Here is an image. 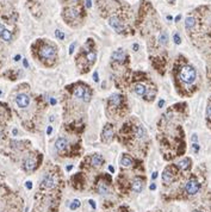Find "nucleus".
I'll use <instances>...</instances> for the list:
<instances>
[{"mask_svg": "<svg viewBox=\"0 0 211 212\" xmlns=\"http://www.w3.org/2000/svg\"><path fill=\"white\" fill-rule=\"evenodd\" d=\"M199 188H200V183L197 181L196 179H191V180H188L187 183H186V186H185L186 192H187L188 194H191V195L196 194V193L199 191Z\"/></svg>", "mask_w": 211, "mask_h": 212, "instance_id": "4", "label": "nucleus"}, {"mask_svg": "<svg viewBox=\"0 0 211 212\" xmlns=\"http://www.w3.org/2000/svg\"><path fill=\"white\" fill-rule=\"evenodd\" d=\"M16 103L20 109H25L30 104V98L26 94H18L16 98Z\"/></svg>", "mask_w": 211, "mask_h": 212, "instance_id": "7", "label": "nucleus"}, {"mask_svg": "<svg viewBox=\"0 0 211 212\" xmlns=\"http://www.w3.org/2000/svg\"><path fill=\"white\" fill-rule=\"evenodd\" d=\"M193 150H194V152H199V146H198L197 143H194V144H193Z\"/></svg>", "mask_w": 211, "mask_h": 212, "instance_id": "31", "label": "nucleus"}, {"mask_svg": "<svg viewBox=\"0 0 211 212\" xmlns=\"http://www.w3.org/2000/svg\"><path fill=\"white\" fill-rule=\"evenodd\" d=\"M55 48L51 47V45H43L39 50V56L41 59H44V60H49V59H53L55 56Z\"/></svg>", "mask_w": 211, "mask_h": 212, "instance_id": "2", "label": "nucleus"}, {"mask_svg": "<svg viewBox=\"0 0 211 212\" xmlns=\"http://www.w3.org/2000/svg\"><path fill=\"white\" fill-rule=\"evenodd\" d=\"M25 186H26V188H28V189H31V188H32V182H31V181H28V182H26V185H25Z\"/></svg>", "mask_w": 211, "mask_h": 212, "instance_id": "33", "label": "nucleus"}, {"mask_svg": "<svg viewBox=\"0 0 211 212\" xmlns=\"http://www.w3.org/2000/svg\"><path fill=\"white\" fill-rule=\"evenodd\" d=\"M159 41H160V43H161L162 45H165V44L167 43V41H168V38H167V35H166L165 32H161V33L159 35Z\"/></svg>", "mask_w": 211, "mask_h": 212, "instance_id": "24", "label": "nucleus"}, {"mask_svg": "<svg viewBox=\"0 0 211 212\" xmlns=\"http://www.w3.org/2000/svg\"><path fill=\"white\" fill-rule=\"evenodd\" d=\"M19 59H20V56H19V55H17V56L14 57V61H19Z\"/></svg>", "mask_w": 211, "mask_h": 212, "instance_id": "46", "label": "nucleus"}, {"mask_svg": "<svg viewBox=\"0 0 211 212\" xmlns=\"http://www.w3.org/2000/svg\"><path fill=\"white\" fill-rule=\"evenodd\" d=\"M86 6H87V7H91V0H86Z\"/></svg>", "mask_w": 211, "mask_h": 212, "instance_id": "42", "label": "nucleus"}, {"mask_svg": "<svg viewBox=\"0 0 211 212\" xmlns=\"http://www.w3.org/2000/svg\"><path fill=\"white\" fill-rule=\"evenodd\" d=\"M93 78H94V81H96V82H98V81H99V76H98V73H97V72H94Z\"/></svg>", "mask_w": 211, "mask_h": 212, "instance_id": "32", "label": "nucleus"}, {"mask_svg": "<svg viewBox=\"0 0 211 212\" xmlns=\"http://www.w3.org/2000/svg\"><path fill=\"white\" fill-rule=\"evenodd\" d=\"M180 78L181 80L185 82V84H193L196 78H197V73H196V69L191 66H185L181 68L180 70Z\"/></svg>", "mask_w": 211, "mask_h": 212, "instance_id": "1", "label": "nucleus"}, {"mask_svg": "<svg viewBox=\"0 0 211 212\" xmlns=\"http://www.w3.org/2000/svg\"><path fill=\"white\" fill-rule=\"evenodd\" d=\"M86 91H87V88H85V87H81V86H79V87H76V88L74 90V95H75L76 98L84 99V95H85Z\"/></svg>", "mask_w": 211, "mask_h": 212, "instance_id": "14", "label": "nucleus"}, {"mask_svg": "<svg viewBox=\"0 0 211 212\" xmlns=\"http://www.w3.org/2000/svg\"><path fill=\"white\" fill-rule=\"evenodd\" d=\"M135 92H136V94H137V95L143 97V95H145L147 88H145V86H144V85L139 84V85H136V86H135Z\"/></svg>", "mask_w": 211, "mask_h": 212, "instance_id": "18", "label": "nucleus"}, {"mask_svg": "<svg viewBox=\"0 0 211 212\" xmlns=\"http://www.w3.org/2000/svg\"><path fill=\"white\" fill-rule=\"evenodd\" d=\"M194 25H196V19H194L193 17H187V18L185 19V26H186L187 30L193 29Z\"/></svg>", "mask_w": 211, "mask_h": 212, "instance_id": "16", "label": "nucleus"}, {"mask_svg": "<svg viewBox=\"0 0 211 212\" xmlns=\"http://www.w3.org/2000/svg\"><path fill=\"white\" fill-rule=\"evenodd\" d=\"M157 105H159V107H162V106L165 105V100H164V99H161V100L159 101V104H157Z\"/></svg>", "mask_w": 211, "mask_h": 212, "instance_id": "35", "label": "nucleus"}, {"mask_svg": "<svg viewBox=\"0 0 211 212\" xmlns=\"http://www.w3.org/2000/svg\"><path fill=\"white\" fill-rule=\"evenodd\" d=\"M72 168H73V166H68V167H67V171L69 172V171H70V169H72Z\"/></svg>", "mask_w": 211, "mask_h": 212, "instance_id": "47", "label": "nucleus"}, {"mask_svg": "<svg viewBox=\"0 0 211 212\" xmlns=\"http://www.w3.org/2000/svg\"><path fill=\"white\" fill-rule=\"evenodd\" d=\"M98 192H99V194H107V192H109V189H107V186H106V183L104 182H100L99 185H98Z\"/></svg>", "mask_w": 211, "mask_h": 212, "instance_id": "21", "label": "nucleus"}, {"mask_svg": "<svg viewBox=\"0 0 211 212\" xmlns=\"http://www.w3.org/2000/svg\"><path fill=\"white\" fill-rule=\"evenodd\" d=\"M96 59H97V54H96L94 51H88V53H87V60L90 61L91 63L94 62Z\"/></svg>", "mask_w": 211, "mask_h": 212, "instance_id": "26", "label": "nucleus"}, {"mask_svg": "<svg viewBox=\"0 0 211 212\" xmlns=\"http://www.w3.org/2000/svg\"><path fill=\"white\" fill-rule=\"evenodd\" d=\"M168 1H170V2H174L176 0H168Z\"/></svg>", "mask_w": 211, "mask_h": 212, "instance_id": "48", "label": "nucleus"}, {"mask_svg": "<svg viewBox=\"0 0 211 212\" xmlns=\"http://www.w3.org/2000/svg\"><path fill=\"white\" fill-rule=\"evenodd\" d=\"M162 180L165 183H171L173 181V174L170 169H166L164 173H162Z\"/></svg>", "mask_w": 211, "mask_h": 212, "instance_id": "13", "label": "nucleus"}, {"mask_svg": "<svg viewBox=\"0 0 211 212\" xmlns=\"http://www.w3.org/2000/svg\"><path fill=\"white\" fill-rule=\"evenodd\" d=\"M194 212H202V211H194Z\"/></svg>", "mask_w": 211, "mask_h": 212, "instance_id": "49", "label": "nucleus"}, {"mask_svg": "<svg viewBox=\"0 0 211 212\" xmlns=\"http://www.w3.org/2000/svg\"><path fill=\"white\" fill-rule=\"evenodd\" d=\"M136 135H137L139 138H142V140L147 136V131H145V129H144L142 125H140V126L137 128V132H136Z\"/></svg>", "mask_w": 211, "mask_h": 212, "instance_id": "22", "label": "nucleus"}, {"mask_svg": "<svg viewBox=\"0 0 211 212\" xmlns=\"http://www.w3.org/2000/svg\"><path fill=\"white\" fill-rule=\"evenodd\" d=\"M143 186H144V181H143V179H141V178H135L133 183H131L133 191H135V192H137V193L143 189Z\"/></svg>", "mask_w": 211, "mask_h": 212, "instance_id": "8", "label": "nucleus"}, {"mask_svg": "<svg viewBox=\"0 0 211 212\" xmlns=\"http://www.w3.org/2000/svg\"><path fill=\"white\" fill-rule=\"evenodd\" d=\"M151 178H153V179H156V178H157V172H154L153 175H151Z\"/></svg>", "mask_w": 211, "mask_h": 212, "instance_id": "39", "label": "nucleus"}, {"mask_svg": "<svg viewBox=\"0 0 211 212\" xmlns=\"http://www.w3.org/2000/svg\"><path fill=\"white\" fill-rule=\"evenodd\" d=\"M0 38H1L2 41H5V42H11V39H12V35H11V32L7 30V29H5L4 32L1 33Z\"/></svg>", "mask_w": 211, "mask_h": 212, "instance_id": "20", "label": "nucleus"}, {"mask_svg": "<svg viewBox=\"0 0 211 212\" xmlns=\"http://www.w3.org/2000/svg\"><path fill=\"white\" fill-rule=\"evenodd\" d=\"M173 39H174V43H176V44H180V42H181L179 33H174V36H173Z\"/></svg>", "mask_w": 211, "mask_h": 212, "instance_id": "28", "label": "nucleus"}, {"mask_svg": "<svg viewBox=\"0 0 211 212\" xmlns=\"http://www.w3.org/2000/svg\"><path fill=\"white\" fill-rule=\"evenodd\" d=\"M74 48H75V43H72V44H70V47H69V54H73Z\"/></svg>", "mask_w": 211, "mask_h": 212, "instance_id": "30", "label": "nucleus"}, {"mask_svg": "<svg viewBox=\"0 0 211 212\" xmlns=\"http://www.w3.org/2000/svg\"><path fill=\"white\" fill-rule=\"evenodd\" d=\"M35 167H36V161L34 158L29 157V158H26V160L24 161V169H25V171L31 172V171L35 169Z\"/></svg>", "mask_w": 211, "mask_h": 212, "instance_id": "11", "label": "nucleus"}, {"mask_svg": "<svg viewBox=\"0 0 211 212\" xmlns=\"http://www.w3.org/2000/svg\"><path fill=\"white\" fill-rule=\"evenodd\" d=\"M121 163H122L124 167H130V166L133 164V160L129 158V157H127V156H123L122 160H121Z\"/></svg>", "mask_w": 211, "mask_h": 212, "instance_id": "23", "label": "nucleus"}, {"mask_svg": "<svg viewBox=\"0 0 211 212\" xmlns=\"http://www.w3.org/2000/svg\"><path fill=\"white\" fill-rule=\"evenodd\" d=\"M4 30H5V26H4V25L0 23V36H1V33L4 32Z\"/></svg>", "mask_w": 211, "mask_h": 212, "instance_id": "37", "label": "nucleus"}, {"mask_svg": "<svg viewBox=\"0 0 211 212\" xmlns=\"http://www.w3.org/2000/svg\"><path fill=\"white\" fill-rule=\"evenodd\" d=\"M0 94H1V91H0Z\"/></svg>", "mask_w": 211, "mask_h": 212, "instance_id": "50", "label": "nucleus"}, {"mask_svg": "<svg viewBox=\"0 0 211 212\" xmlns=\"http://www.w3.org/2000/svg\"><path fill=\"white\" fill-rule=\"evenodd\" d=\"M23 63H24V67H25V68H28V66H29V63H28V61H26V60H24V61H23Z\"/></svg>", "mask_w": 211, "mask_h": 212, "instance_id": "43", "label": "nucleus"}, {"mask_svg": "<svg viewBox=\"0 0 211 212\" xmlns=\"http://www.w3.org/2000/svg\"><path fill=\"white\" fill-rule=\"evenodd\" d=\"M109 25L116 31L117 33H122V32L124 31V26H123L121 19H119L118 17H116V16H113V17H111V18L109 19Z\"/></svg>", "mask_w": 211, "mask_h": 212, "instance_id": "3", "label": "nucleus"}, {"mask_svg": "<svg viewBox=\"0 0 211 212\" xmlns=\"http://www.w3.org/2000/svg\"><path fill=\"white\" fill-rule=\"evenodd\" d=\"M55 186H56V180H55V178L53 175L49 174V175L44 177V179L42 181V188L43 189H51Z\"/></svg>", "mask_w": 211, "mask_h": 212, "instance_id": "6", "label": "nucleus"}, {"mask_svg": "<svg viewBox=\"0 0 211 212\" xmlns=\"http://www.w3.org/2000/svg\"><path fill=\"white\" fill-rule=\"evenodd\" d=\"M51 131H53V128H51V126H48V129H47V135H50Z\"/></svg>", "mask_w": 211, "mask_h": 212, "instance_id": "36", "label": "nucleus"}, {"mask_svg": "<svg viewBox=\"0 0 211 212\" xmlns=\"http://www.w3.org/2000/svg\"><path fill=\"white\" fill-rule=\"evenodd\" d=\"M134 50H135V51L139 50V45H137V44H134Z\"/></svg>", "mask_w": 211, "mask_h": 212, "instance_id": "44", "label": "nucleus"}, {"mask_svg": "<svg viewBox=\"0 0 211 212\" xmlns=\"http://www.w3.org/2000/svg\"><path fill=\"white\" fill-rule=\"evenodd\" d=\"M79 206H80V200H79V199H74L69 205L70 210H76Z\"/></svg>", "mask_w": 211, "mask_h": 212, "instance_id": "25", "label": "nucleus"}, {"mask_svg": "<svg viewBox=\"0 0 211 212\" xmlns=\"http://www.w3.org/2000/svg\"><path fill=\"white\" fill-rule=\"evenodd\" d=\"M125 57H127V55H125V51L123 49H117L116 51L112 53V59L117 61V62H123L125 60Z\"/></svg>", "mask_w": 211, "mask_h": 212, "instance_id": "9", "label": "nucleus"}, {"mask_svg": "<svg viewBox=\"0 0 211 212\" xmlns=\"http://www.w3.org/2000/svg\"><path fill=\"white\" fill-rule=\"evenodd\" d=\"M206 113H208L209 117H211V104L208 106V109H206Z\"/></svg>", "mask_w": 211, "mask_h": 212, "instance_id": "34", "label": "nucleus"}, {"mask_svg": "<svg viewBox=\"0 0 211 212\" xmlns=\"http://www.w3.org/2000/svg\"><path fill=\"white\" fill-rule=\"evenodd\" d=\"M155 188H156V186H155V183H151V185H150V189H151V191H154Z\"/></svg>", "mask_w": 211, "mask_h": 212, "instance_id": "41", "label": "nucleus"}, {"mask_svg": "<svg viewBox=\"0 0 211 212\" xmlns=\"http://www.w3.org/2000/svg\"><path fill=\"white\" fill-rule=\"evenodd\" d=\"M66 16L69 18L70 20H73V19H76V18H78L79 12H78L76 10H74V8H69V10L66 11Z\"/></svg>", "mask_w": 211, "mask_h": 212, "instance_id": "19", "label": "nucleus"}, {"mask_svg": "<svg viewBox=\"0 0 211 212\" xmlns=\"http://www.w3.org/2000/svg\"><path fill=\"white\" fill-rule=\"evenodd\" d=\"M50 104H51V105H55V104H56V100L51 98V99H50Z\"/></svg>", "mask_w": 211, "mask_h": 212, "instance_id": "40", "label": "nucleus"}, {"mask_svg": "<svg viewBox=\"0 0 211 212\" xmlns=\"http://www.w3.org/2000/svg\"><path fill=\"white\" fill-rule=\"evenodd\" d=\"M109 171H110V172H112V173H113V171H115V169H113V167H112V166H110V167H109Z\"/></svg>", "mask_w": 211, "mask_h": 212, "instance_id": "45", "label": "nucleus"}, {"mask_svg": "<svg viewBox=\"0 0 211 212\" xmlns=\"http://www.w3.org/2000/svg\"><path fill=\"white\" fill-rule=\"evenodd\" d=\"M121 101H122V95H119V94H112L110 97V104H112L115 106L119 105Z\"/></svg>", "mask_w": 211, "mask_h": 212, "instance_id": "15", "label": "nucleus"}, {"mask_svg": "<svg viewBox=\"0 0 211 212\" xmlns=\"http://www.w3.org/2000/svg\"><path fill=\"white\" fill-rule=\"evenodd\" d=\"M84 100L85 101H90L91 100V93L88 91H86V93H85V95H84Z\"/></svg>", "mask_w": 211, "mask_h": 212, "instance_id": "29", "label": "nucleus"}, {"mask_svg": "<svg viewBox=\"0 0 211 212\" xmlns=\"http://www.w3.org/2000/svg\"><path fill=\"white\" fill-rule=\"evenodd\" d=\"M67 146H68V141L66 140V138H59L56 142H55V148L59 150V152H62V150H65L66 148H67Z\"/></svg>", "mask_w": 211, "mask_h": 212, "instance_id": "10", "label": "nucleus"}, {"mask_svg": "<svg viewBox=\"0 0 211 212\" xmlns=\"http://www.w3.org/2000/svg\"><path fill=\"white\" fill-rule=\"evenodd\" d=\"M103 157H102V155H99V154H96V155H93L92 156V160H91V163L94 166V167H99V166H102L103 164Z\"/></svg>", "mask_w": 211, "mask_h": 212, "instance_id": "12", "label": "nucleus"}, {"mask_svg": "<svg viewBox=\"0 0 211 212\" xmlns=\"http://www.w3.org/2000/svg\"><path fill=\"white\" fill-rule=\"evenodd\" d=\"M55 36H56L59 39H65V33H63L62 31L56 30V31H55Z\"/></svg>", "mask_w": 211, "mask_h": 212, "instance_id": "27", "label": "nucleus"}, {"mask_svg": "<svg viewBox=\"0 0 211 212\" xmlns=\"http://www.w3.org/2000/svg\"><path fill=\"white\" fill-rule=\"evenodd\" d=\"M113 137V129L110 124H106L103 129V132H102V141L105 142V143H109Z\"/></svg>", "mask_w": 211, "mask_h": 212, "instance_id": "5", "label": "nucleus"}, {"mask_svg": "<svg viewBox=\"0 0 211 212\" xmlns=\"http://www.w3.org/2000/svg\"><path fill=\"white\" fill-rule=\"evenodd\" d=\"M90 205H91L93 209H96V203H94L93 200H90Z\"/></svg>", "mask_w": 211, "mask_h": 212, "instance_id": "38", "label": "nucleus"}, {"mask_svg": "<svg viewBox=\"0 0 211 212\" xmlns=\"http://www.w3.org/2000/svg\"><path fill=\"white\" fill-rule=\"evenodd\" d=\"M190 163H191V162H190L188 158H184V160H181V161L178 162V167H179L181 171H186V169H188Z\"/></svg>", "mask_w": 211, "mask_h": 212, "instance_id": "17", "label": "nucleus"}]
</instances>
